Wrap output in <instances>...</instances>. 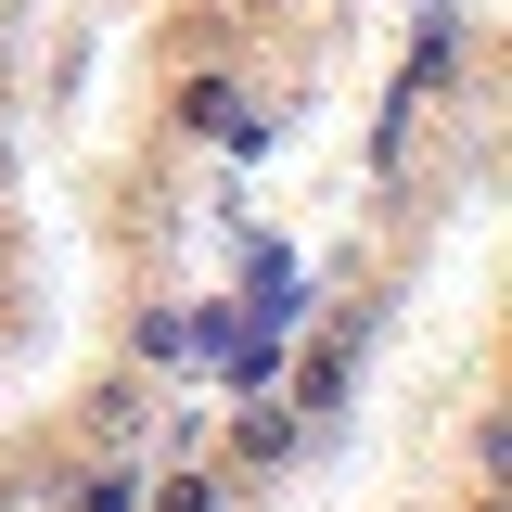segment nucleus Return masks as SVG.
I'll use <instances>...</instances> for the list:
<instances>
[{
  "instance_id": "f257e3e1",
  "label": "nucleus",
  "mask_w": 512,
  "mask_h": 512,
  "mask_svg": "<svg viewBox=\"0 0 512 512\" xmlns=\"http://www.w3.org/2000/svg\"><path fill=\"white\" fill-rule=\"evenodd\" d=\"M231 461H244V474H295V410H269V397H256L244 423H231Z\"/></svg>"
},
{
  "instance_id": "20e7f679",
  "label": "nucleus",
  "mask_w": 512,
  "mask_h": 512,
  "mask_svg": "<svg viewBox=\"0 0 512 512\" xmlns=\"http://www.w3.org/2000/svg\"><path fill=\"white\" fill-rule=\"evenodd\" d=\"M256 13H269V0H256Z\"/></svg>"
},
{
  "instance_id": "7ed1b4c3",
  "label": "nucleus",
  "mask_w": 512,
  "mask_h": 512,
  "mask_svg": "<svg viewBox=\"0 0 512 512\" xmlns=\"http://www.w3.org/2000/svg\"><path fill=\"white\" fill-rule=\"evenodd\" d=\"M154 512H218V487H205V474H167V487H154Z\"/></svg>"
},
{
  "instance_id": "f03ea898",
  "label": "nucleus",
  "mask_w": 512,
  "mask_h": 512,
  "mask_svg": "<svg viewBox=\"0 0 512 512\" xmlns=\"http://www.w3.org/2000/svg\"><path fill=\"white\" fill-rule=\"evenodd\" d=\"M77 512H141V461H103V474L77 487Z\"/></svg>"
}]
</instances>
